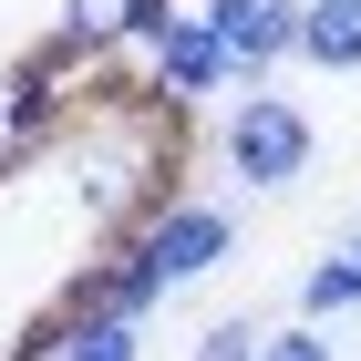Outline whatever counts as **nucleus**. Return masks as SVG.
<instances>
[{"instance_id":"f257e3e1","label":"nucleus","mask_w":361,"mask_h":361,"mask_svg":"<svg viewBox=\"0 0 361 361\" xmlns=\"http://www.w3.org/2000/svg\"><path fill=\"white\" fill-rule=\"evenodd\" d=\"M166 124H176V114H166ZM166 124H155V135H145V124H93V135H73V196H83L93 227L124 238V227L166 196V166H176V135H166Z\"/></svg>"},{"instance_id":"f03ea898","label":"nucleus","mask_w":361,"mask_h":361,"mask_svg":"<svg viewBox=\"0 0 361 361\" xmlns=\"http://www.w3.org/2000/svg\"><path fill=\"white\" fill-rule=\"evenodd\" d=\"M310 155H320V124H310L289 93H269V83L227 93V114H217V166L238 176L248 196L300 186V176H310Z\"/></svg>"},{"instance_id":"7ed1b4c3","label":"nucleus","mask_w":361,"mask_h":361,"mask_svg":"<svg viewBox=\"0 0 361 361\" xmlns=\"http://www.w3.org/2000/svg\"><path fill=\"white\" fill-rule=\"evenodd\" d=\"M124 238L155 258V279H166V289H186V279H207V269H227V258H238V217H227L217 196H155Z\"/></svg>"},{"instance_id":"20e7f679","label":"nucleus","mask_w":361,"mask_h":361,"mask_svg":"<svg viewBox=\"0 0 361 361\" xmlns=\"http://www.w3.org/2000/svg\"><path fill=\"white\" fill-rule=\"evenodd\" d=\"M135 52H145V93H155V104H176V114L248 93L238 52H227V31H166V42H135Z\"/></svg>"},{"instance_id":"39448f33","label":"nucleus","mask_w":361,"mask_h":361,"mask_svg":"<svg viewBox=\"0 0 361 361\" xmlns=\"http://www.w3.org/2000/svg\"><path fill=\"white\" fill-rule=\"evenodd\" d=\"M21 361H145V320H124V310H52L21 341Z\"/></svg>"},{"instance_id":"423d86ee","label":"nucleus","mask_w":361,"mask_h":361,"mask_svg":"<svg viewBox=\"0 0 361 361\" xmlns=\"http://www.w3.org/2000/svg\"><path fill=\"white\" fill-rule=\"evenodd\" d=\"M300 11L310 0H238V21H227V52L248 83H269L279 62H300Z\"/></svg>"},{"instance_id":"0eeeda50","label":"nucleus","mask_w":361,"mask_h":361,"mask_svg":"<svg viewBox=\"0 0 361 361\" xmlns=\"http://www.w3.org/2000/svg\"><path fill=\"white\" fill-rule=\"evenodd\" d=\"M145 11L155 0H62V52H83V62H104V52H124V42H145Z\"/></svg>"},{"instance_id":"6e6552de","label":"nucleus","mask_w":361,"mask_h":361,"mask_svg":"<svg viewBox=\"0 0 361 361\" xmlns=\"http://www.w3.org/2000/svg\"><path fill=\"white\" fill-rule=\"evenodd\" d=\"M300 62L361 73V0H310V11H300Z\"/></svg>"},{"instance_id":"1a4fd4ad","label":"nucleus","mask_w":361,"mask_h":361,"mask_svg":"<svg viewBox=\"0 0 361 361\" xmlns=\"http://www.w3.org/2000/svg\"><path fill=\"white\" fill-rule=\"evenodd\" d=\"M351 310H361V258H351V248L310 258V279H300V320H351Z\"/></svg>"},{"instance_id":"9d476101","label":"nucleus","mask_w":361,"mask_h":361,"mask_svg":"<svg viewBox=\"0 0 361 361\" xmlns=\"http://www.w3.org/2000/svg\"><path fill=\"white\" fill-rule=\"evenodd\" d=\"M258 320H207V331H196V361H258Z\"/></svg>"},{"instance_id":"9b49d317","label":"nucleus","mask_w":361,"mask_h":361,"mask_svg":"<svg viewBox=\"0 0 361 361\" xmlns=\"http://www.w3.org/2000/svg\"><path fill=\"white\" fill-rule=\"evenodd\" d=\"M258 361H331V341H320V320H289V331L258 341Z\"/></svg>"},{"instance_id":"f8f14e48","label":"nucleus","mask_w":361,"mask_h":361,"mask_svg":"<svg viewBox=\"0 0 361 361\" xmlns=\"http://www.w3.org/2000/svg\"><path fill=\"white\" fill-rule=\"evenodd\" d=\"M341 248H351V258H361V227H351V238H341Z\"/></svg>"}]
</instances>
